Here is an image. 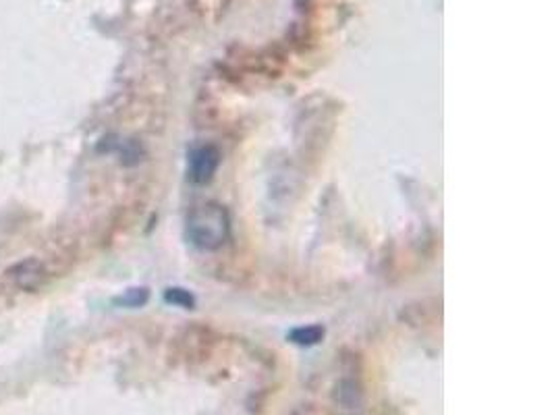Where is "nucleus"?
Returning <instances> with one entry per match:
<instances>
[{
  "label": "nucleus",
  "instance_id": "39448f33",
  "mask_svg": "<svg viewBox=\"0 0 554 415\" xmlns=\"http://www.w3.org/2000/svg\"><path fill=\"white\" fill-rule=\"evenodd\" d=\"M164 297H166V301L173 303V306H179V308H185V310L193 306V297L185 289H169Z\"/></svg>",
  "mask_w": 554,
  "mask_h": 415
},
{
  "label": "nucleus",
  "instance_id": "f03ea898",
  "mask_svg": "<svg viewBox=\"0 0 554 415\" xmlns=\"http://www.w3.org/2000/svg\"><path fill=\"white\" fill-rule=\"evenodd\" d=\"M218 164H220V154L216 148L212 146H204L200 150H196L191 154V160H189V177L193 183H208L212 181L214 173L218 171Z\"/></svg>",
  "mask_w": 554,
  "mask_h": 415
},
{
  "label": "nucleus",
  "instance_id": "423d86ee",
  "mask_svg": "<svg viewBox=\"0 0 554 415\" xmlns=\"http://www.w3.org/2000/svg\"><path fill=\"white\" fill-rule=\"evenodd\" d=\"M146 299H148V291H146V289H133L127 297L121 299V303H125V306L137 308V306H142V303H144Z\"/></svg>",
  "mask_w": 554,
  "mask_h": 415
},
{
  "label": "nucleus",
  "instance_id": "f257e3e1",
  "mask_svg": "<svg viewBox=\"0 0 554 415\" xmlns=\"http://www.w3.org/2000/svg\"><path fill=\"white\" fill-rule=\"evenodd\" d=\"M231 235L229 212L218 204H202L187 218V237L202 252H216Z\"/></svg>",
  "mask_w": 554,
  "mask_h": 415
},
{
  "label": "nucleus",
  "instance_id": "7ed1b4c3",
  "mask_svg": "<svg viewBox=\"0 0 554 415\" xmlns=\"http://www.w3.org/2000/svg\"><path fill=\"white\" fill-rule=\"evenodd\" d=\"M15 283L23 289V291H34L40 287L42 279H44V270L40 266V262H23L19 266H15Z\"/></svg>",
  "mask_w": 554,
  "mask_h": 415
},
{
  "label": "nucleus",
  "instance_id": "20e7f679",
  "mask_svg": "<svg viewBox=\"0 0 554 415\" xmlns=\"http://www.w3.org/2000/svg\"><path fill=\"white\" fill-rule=\"evenodd\" d=\"M324 337V328L322 326H301V328H295L289 339L297 345H316L320 343Z\"/></svg>",
  "mask_w": 554,
  "mask_h": 415
}]
</instances>
